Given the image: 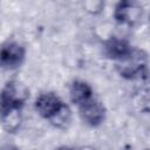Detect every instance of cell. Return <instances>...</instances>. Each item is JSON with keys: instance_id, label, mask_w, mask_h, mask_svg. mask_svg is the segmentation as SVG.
<instances>
[{"instance_id": "obj_9", "label": "cell", "mask_w": 150, "mask_h": 150, "mask_svg": "<svg viewBox=\"0 0 150 150\" xmlns=\"http://www.w3.org/2000/svg\"><path fill=\"white\" fill-rule=\"evenodd\" d=\"M18 109L19 108H12V109L2 111V124H4L5 129L13 131L19 127L20 115H19Z\"/></svg>"}, {"instance_id": "obj_6", "label": "cell", "mask_w": 150, "mask_h": 150, "mask_svg": "<svg viewBox=\"0 0 150 150\" xmlns=\"http://www.w3.org/2000/svg\"><path fill=\"white\" fill-rule=\"evenodd\" d=\"M139 9L141 8L132 2H121L116 7L115 18L121 22H131L137 19Z\"/></svg>"}, {"instance_id": "obj_8", "label": "cell", "mask_w": 150, "mask_h": 150, "mask_svg": "<svg viewBox=\"0 0 150 150\" xmlns=\"http://www.w3.org/2000/svg\"><path fill=\"white\" fill-rule=\"evenodd\" d=\"M130 47L129 45L121 39H110L107 45H105V52L110 57H115V59H122L127 54L130 53Z\"/></svg>"}, {"instance_id": "obj_12", "label": "cell", "mask_w": 150, "mask_h": 150, "mask_svg": "<svg viewBox=\"0 0 150 150\" xmlns=\"http://www.w3.org/2000/svg\"><path fill=\"white\" fill-rule=\"evenodd\" d=\"M57 150H75V149L69 148V146H62V148H60V149H57Z\"/></svg>"}, {"instance_id": "obj_11", "label": "cell", "mask_w": 150, "mask_h": 150, "mask_svg": "<svg viewBox=\"0 0 150 150\" xmlns=\"http://www.w3.org/2000/svg\"><path fill=\"white\" fill-rule=\"evenodd\" d=\"M1 150H18V148H15V146H13V145H5V146H2V149Z\"/></svg>"}, {"instance_id": "obj_2", "label": "cell", "mask_w": 150, "mask_h": 150, "mask_svg": "<svg viewBox=\"0 0 150 150\" xmlns=\"http://www.w3.org/2000/svg\"><path fill=\"white\" fill-rule=\"evenodd\" d=\"M145 61H146L145 54L142 50L135 49V50H130L129 54L122 57L117 67L123 76L131 77L142 71V69L145 66Z\"/></svg>"}, {"instance_id": "obj_4", "label": "cell", "mask_w": 150, "mask_h": 150, "mask_svg": "<svg viewBox=\"0 0 150 150\" xmlns=\"http://www.w3.org/2000/svg\"><path fill=\"white\" fill-rule=\"evenodd\" d=\"M80 115L86 123L97 125L104 118V108L98 101L90 98L80 105Z\"/></svg>"}, {"instance_id": "obj_3", "label": "cell", "mask_w": 150, "mask_h": 150, "mask_svg": "<svg viewBox=\"0 0 150 150\" xmlns=\"http://www.w3.org/2000/svg\"><path fill=\"white\" fill-rule=\"evenodd\" d=\"M62 105L63 103L53 93L41 94L35 101V108L38 112L46 118H52L61 109Z\"/></svg>"}, {"instance_id": "obj_10", "label": "cell", "mask_w": 150, "mask_h": 150, "mask_svg": "<svg viewBox=\"0 0 150 150\" xmlns=\"http://www.w3.org/2000/svg\"><path fill=\"white\" fill-rule=\"evenodd\" d=\"M52 123L59 128H66L70 121V110L67 105H62L61 109L50 118Z\"/></svg>"}, {"instance_id": "obj_5", "label": "cell", "mask_w": 150, "mask_h": 150, "mask_svg": "<svg viewBox=\"0 0 150 150\" xmlns=\"http://www.w3.org/2000/svg\"><path fill=\"white\" fill-rule=\"evenodd\" d=\"M25 57V49L15 43L11 42L2 47L1 49V64L7 68L18 67Z\"/></svg>"}, {"instance_id": "obj_7", "label": "cell", "mask_w": 150, "mask_h": 150, "mask_svg": "<svg viewBox=\"0 0 150 150\" xmlns=\"http://www.w3.org/2000/svg\"><path fill=\"white\" fill-rule=\"evenodd\" d=\"M91 97V88L83 81H75L70 88V100L81 105Z\"/></svg>"}, {"instance_id": "obj_1", "label": "cell", "mask_w": 150, "mask_h": 150, "mask_svg": "<svg viewBox=\"0 0 150 150\" xmlns=\"http://www.w3.org/2000/svg\"><path fill=\"white\" fill-rule=\"evenodd\" d=\"M27 96H28V91L22 84L18 82L8 83L2 90L1 110L5 111L12 108H19L23 103Z\"/></svg>"}]
</instances>
